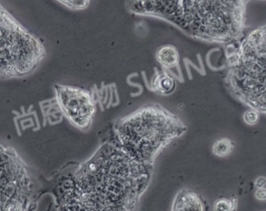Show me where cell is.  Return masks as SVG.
Segmentation results:
<instances>
[{"label": "cell", "instance_id": "cell-1", "mask_svg": "<svg viewBox=\"0 0 266 211\" xmlns=\"http://www.w3.org/2000/svg\"><path fill=\"white\" fill-rule=\"evenodd\" d=\"M141 161L105 146L73 180L61 211H133L148 181Z\"/></svg>", "mask_w": 266, "mask_h": 211}, {"label": "cell", "instance_id": "cell-2", "mask_svg": "<svg viewBox=\"0 0 266 211\" xmlns=\"http://www.w3.org/2000/svg\"><path fill=\"white\" fill-rule=\"evenodd\" d=\"M128 7L163 19L196 40L230 44L245 27L247 0H129Z\"/></svg>", "mask_w": 266, "mask_h": 211}, {"label": "cell", "instance_id": "cell-3", "mask_svg": "<svg viewBox=\"0 0 266 211\" xmlns=\"http://www.w3.org/2000/svg\"><path fill=\"white\" fill-rule=\"evenodd\" d=\"M229 92L247 106L266 114V25L250 32L225 49Z\"/></svg>", "mask_w": 266, "mask_h": 211}, {"label": "cell", "instance_id": "cell-4", "mask_svg": "<svg viewBox=\"0 0 266 211\" xmlns=\"http://www.w3.org/2000/svg\"><path fill=\"white\" fill-rule=\"evenodd\" d=\"M117 131L125 151L135 159L149 161L174 137L184 131L177 117L158 105L140 108L120 121Z\"/></svg>", "mask_w": 266, "mask_h": 211}, {"label": "cell", "instance_id": "cell-5", "mask_svg": "<svg viewBox=\"0 0 266 211\" xmlns=\"http://www.w3.org/2000/svg\"><path fill=\"white\" fill-rule=\"evenodd\" d=\"M0 18V75L5 79L28 76L43 61L45 48L2 6Z\"/></svg>", "mask_w": 266, "mask_h": 211}, {"label": "cell", "instance_id": "cell-6", "mask_svg": "<svg viewBox=\"0 0 266 211\" xmlns=\"http://www.w3.org/2000/svg\"><path fill=\"white\" fill-rule=\"evenodd\" d=\"M56 97L65 115L75 126L85 128L92 120L95 107L89 91L79 87L56 85Z\"/></svg>", "mask_w": 266, "mask_h": 211}, {"label": "cell", "instance_id": "cell-7", "mask_svg": "<svg viewBox=\"0 0 266 211\" xmlns=\"http://www.w3.org/2000/svg\"><path fill=\"white\" fill-rule=\"evenodd\" d=\"M172 211H205V205L197 193L183 190L176 197Z\"/></svg>", "mask_w": 266, "mask_h": 211}, {"label": "cell", "instance_id": "cell-8", "mask_svg": "<svg viewBox=\"0 0 266 211\" xmlns=\"http://www.w3.org/2000/svg\"><path fill=\"white\" fill-rule=\"evenodd\" d=\"M177 87L175 79L166 71H156L152 80V88L160 95H169L174 92Z\"/></svg>", "mask_w": 266, "mask_h": 211}, {"label": "cell", "instance_id": "cell-9", "mask_svg": "<svg viewBox=\"0 0 266 211\" xmlns=\"http://www.w3.org/2000/svg\"><path fill=\"white\" fill-rule=\"evenodd\" d=\"M156 60L164 69L177 68L179 62L177 48L170 45L162 46L156 52Z\"/></svg>", "mask_w": 266, "mask_h": 211}, {"label": "cell", "instance_id": "cell-10", "mask_svg": "<svg viewBox=\"0 0 266 211\" xmlns=\"http://www.w3.org/2000/svg\"><path fill=\"white\" fill-rule=\"evenodd\" d=\"M234 144L231 140L222 138L218 140L213 146V154L220 158H224L229 155L233 151Z\"/></svg>", "mask_w": 266, "mask_h": 211}, {"label": "cell", "instance_id": "cell-11", "mask_svg": "<svg viewBox=\"0 0 266 211\" xmlns=\"http://www.w3.org/2000/svg\"><path fill=\"white\" fill-rule=\"evenodd\" d=\"M237 208V201L221 198L217 200L213 205V211H235Z\"/></svg>", "mask_w": 266, "mask_h": 211}, {"label": "cell", "instance_id": "cell-12", "mask_svg": "<svg viewBox=\"0 0 266 211\" xmlns=\"http://www.w3.org/2000/svg\"><path fill=\"white\" fill-rule=\"evenodd\" d=\"M65 6L75 10H81L89 6L90 0H57Z\"/></svg>", "mask_w": 266, "mask_h": 211}, {"label": "cell", "instance_id": "cell-13", "mask_svg": "<svg viewBox=\"0 0 266 211\" xmlns=\"http://www.w3.org/2000/svg\"><path fill=\"white\" fill-rule=\"evenodd\" d=\"M244 122L250 126H253L256 124L259 120V114L257 110L252 109L248 110L244 112Z\"/></svg>", "mask_w": 266, "mask_h": 211}, {"label": "cell", "instance_id": "cell-14", "mask_svg": "<svg viewBox=\"0 0 266 211\" xmlns=\"http://www.w3.org/2000/svg\"><path fill=\"white\" fill-rule=\"evenodd\" d=\"M255 198L261 201L266 200V188H257L255 193Z\"/></svg>", "mask_w": 266, "mask_h": 211}, {"label": "cell", "instance_id": "cell-15", "mask_svg": "<svg viewBox=\"0 0 266 211\" xmlns=\"http://www.w3.org/2000/svg\"><path fill=\"white\" fill-rule=\"evenodd\" d=\"M255 186L257 188L265 187L266 185V178L264 176H261L255 181Z\"/></svg>", "mask_w": 266, "mask_h": 211}]
</instances>
